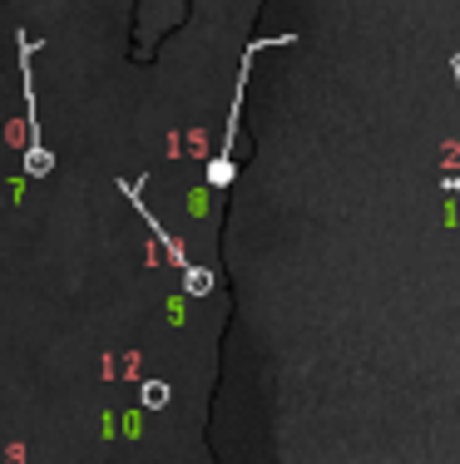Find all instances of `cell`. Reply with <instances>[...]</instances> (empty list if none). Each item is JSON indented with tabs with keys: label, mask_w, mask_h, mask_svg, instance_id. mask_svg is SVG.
<instances>
[{
	"label": "cell",
	"mask_w": 460,
	"mask_h": 464,
	"mask_svg": "<svg viewBox=\"0 0 460 464\" xmlns=\"http://www.w3.org/2000/svg\"><path fill=\"white\" fill-rule=\"evenodd\" d=\"M20 80H25V114H30V143H25V173L30 179H45V173H54V153L45 149V139H40V114H35V70H30V54H35L40 45L20 30Z\"/></svg>",
	"instance_id": "obj_1"
},
{
	"label": "cell",
	"mask_w": 460,
	"mask_h": 464,
	"mask_svg": "<svg viewBox=\"0 0 460 464\" xmlns=\"http://www.w3.org/2000/svg\"><path fill=\"white\" fill-rule=\"evenodd\" d=\"M183 282H189V296H203L208 286H213V272H203V267H183Z\"/></svg>",
	"instance_id": "obj_2"
},
{
	"label": "cell",
	"mask_w": 460,
	"mask_h": 464,
	"mask_svg": "<svg viewBox=\"0 0 460 464\" xmlns=\"http://www.w3.org/2000/svg\"><path fill=\"white\" fill-rule=\"evenodd\" d=\"M144 405H149V411H159V405H169V385L149 381V385H144Z\"/></svg>",
	"instance_id": "obj_3"
}]
</instances>
